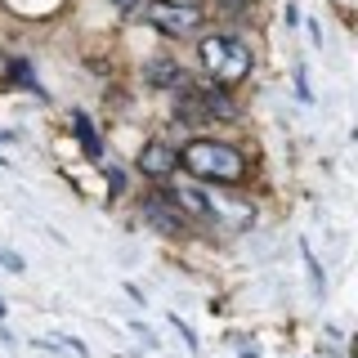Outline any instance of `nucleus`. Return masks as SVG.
<instances>
[{
  "label": "nucleus",
  "mask_w": 358,
  "mask_h": 358,
  "mask_svg": "<svg viewBox=\"0 0 358 358\" xmlns=\"http://www.w3.org/2000/svg\"><path fill=\"white\" fill-rule=\"evenodd\" d=\"M130 331H134V336H143V345H157V336L143 327V322H130Z\"/></svg>",
  "instance_id": "obj_15"
},
{
  "label": "nucleus",
  "mask_w": 358,
  "mask_h": 358,
  "mask_svg": "<svg viewBox=\"0 0 358 358\" xmlns=\"http://www.w3.org/2000/svg\"><path fill=\"white\" fill-rule=\"evenodd\" d=\"M139 215H143V224H152L157 233H166V238H179V233H188V215L162 193V188L139 201Z\"/></svg>",
  "instance_id": "obj_4"
},
{
  "label": "nucleus",
  "mask_w": 358,
  "mask_h": 358,
  "mask_svg": "<svg viewBox=\"0 0 358 358\" xmlns=\"http://www.w3.org/2000/svg\"><path fill=\"white\" fill-rule=\"evenodd\" d=\"M300 255H305V268H309V278H313V291H322L327 278H322V264H318V255L309 251V242H300Z\"/></svg>",
  "instance_id": "obj_10"
},
{
  "label": "nucleus",
  "mask_w": 358,
  "mask_h": 358,
  "mask_svg": "<svg viewBox=\"0 0 358 358\" xmlns=\"http://www.w3.org/2000/svg\"><path fill=\"white\" fill-rule=\"evenodd\" d=\"M139 171L143 179H157V184H166L175 171H179V162H175V143H166V139H148L139 148Z\"/></svg>",
  "instance_id": "obj_5"
},
{
  "label": "nucleus",
  "mask_w": 358,
  "mask_h": 358,
  "mask_svg": "<svg viewBox=\"0 0 358 358\" xmlns=\"http://www.w3.org/2000/svg\"><path fill=\"white\" fill-rule=\"evenodd\" d=\"M117 9H139V0H112Z\"/></svg>",
  "instance_id": "obj_16"
},
{
  "label": "nucleus",
  "mask_w": 358,
  "mask_h": 358,
  "mask_svg": "<svg viewBox=\"0 0 358 358\" xmlns=\"http://www.w3.org/2000/svg\"><path fill=\"white\" fill-rule=\"evenodd\" d=\"M162 193L171 197L175 206L184 210V215H193V220H210V193H206L201 184H184V179H179V184H171V179H166Z\"/></svg>",
  "instance_id": "obj_6"
},
{
  "label": "nucleus",
  "mask_w": 358,
  "mask_h": 358,
  "mask_svg": "<svg viewBox=\"0 0 358 358\" xmlns=\"http://www.w3.org/2000/svg\"><path fill=\"white\" fill-rule=\"evenodd\" d=\"M215 5H220V9H229V14H242V9L251 5V0H215Z\"/></svg>",
  "instance_id": "obj_14"
},
{
  "label": "nucleus",
  "mask_w": 358,
  "mask_h": 358,
  "mask_svg": "<svg viewBox=\"0 0 358 358\" xmlns=\"http://www.w3.org/2000/svg\"><path fill=\"white\" fill-rule=\"evenodd\" d=\"M103 175H108V197H121V188H126V175H121V166H103Z\"/></svg>",
  "instance_id": "obj_12"
},
{
  "label": "nucleus",
  "mask_w": 358,
  "mask_h": 358,
  "mask_svg": "<svg viewBox=\"0 0 358 358\" xmlns=\"http://www.w3.org/2000/svg\"><path fill=\"white\" fill-rule=\"evenodd\" d=\"M9 81L22 85V90H31L41 103H50V94H45V85L36 81V72H31V63H27V59H9Z\"/></svg>",
  "instance_id": "obj_9"
},
{
  "label": "nucleus",
  "mask_w": 358,
  "mask_h": 358,
  "mask_svg": "<svg viewBox=\"0 0 358 358\" xmlns=\"http://www.w3.org/2000/svg\"><path fill=\"white\" fill-rule=\"evenodd\" d=\"M166 322H171V327H175V336H179V341H184V345H188V350H197V331H193V327H188V322H184V318H179V313H171V318H166Z\"/></svg>",
  "instance_id": "obj_11"
},
{
  "label": "nucleus",
  "mask_w": 358,
  "mask_h": 358,
  "mask_svg": "<svg viewBox=\"0 0 358 358\" xmlns=\"http://www.w3.org/2000/svg\"><path fill=\"white\" fill-rule=\"evenodd\" d=\"M201 67H206L210 85L220 90H233L238 81H246L255 67V54L238 31H215V36H201Z\"/></svg>",
  "instance_id": "obj_2"
},
{
  "label": "nucleus",
  "mask_w": 358,
  "mask_h": 358,
  "mask_svg": "<svg viewBox=\"0 0 358 358\" xmlns=\"http://www.w3.org/2000/svg\"><path fill=\"white\" fill-rule=\"evenodd\" d=\"M5 313H9V309H5V300H0V322H5Z\"/></svg>",
  "instance_id": "obj_17"
},
{
  "label": "nucleus",
  "mask_w": 358,
  "mask_h": 358,
  "mask_svg": "<svg viewBox=\"0 0 358 358\" xmlns=\"http://www.w3.org/2000/svg\"><path fill=\"white\" fill-rule=\"evenodd\" d=\"M0 268H9V273H27V260H22V255H14V251H5V246H0Z\"/></svg>",
  "instance_id": "obj_13"
},
{
  "label": "nucleus",
  "mask_w": 358,
  "mask_h": 358,
  "mask_svg": "<svg viewBox=\"0 0 358 358\" xmlns=\"http://www.w3.org/2000/svg\"><path fill=\"white\" fill-rule=\"evenodd\" d=\"M175 162H179V171L201 188H224V193H233V188H242L246 179H251L246 152L229 139H215V134H197V139L179 143Z\"/></svg>",
  "instance_id": "obj_1"
},
{
  "label": "nucleus",
  "mask_w": 358,
  "mask_h": 358,
  "mask_svg": "<svg viewBox=\"0 0 358 358\" xmlns=\"http://www.w3.org/2000/svg\"><path fill=\"white\" fill-rule=\"evenodd\" d=\"M72 134H76V143H81V152L90 157V162H103V139H99V130H94V121H90V112L81 108H72Z\"/></svg>",
  "instance_id": "obj_7"
},
{
  "label": "nucleus",
  "mask_w": 358,
  "mask_h": 358,
  "mask_svg": "<svg viewBox=\"0 0 358 358\" xmlns=\"http://www.w3.org/2000/svg\"><path fill=\"white\" fill-rule=\"evenodd\" d=\"M143 72H148V81L157 90H184V67H179L175 59H152Z\"/></svg>",
  "instance_id": "obj_8"
},
{
  "label": "nucleus",
  "mask_w": 358,
  "mask_h": 358,
  "mask_svg": "<svg viewBox=\"0 0 358 358\" xmlns=\"http://www.w3.org/2000/svg\"><path fill=\"white\" fill-rule=\"evenodd\" d=\"M143 18H148V27H157L162 36H193L201 22H206L201 5H193V0H148V5H143Z\"/></svg>",
  "instance_id": "obj_3"
}]
</instances>
